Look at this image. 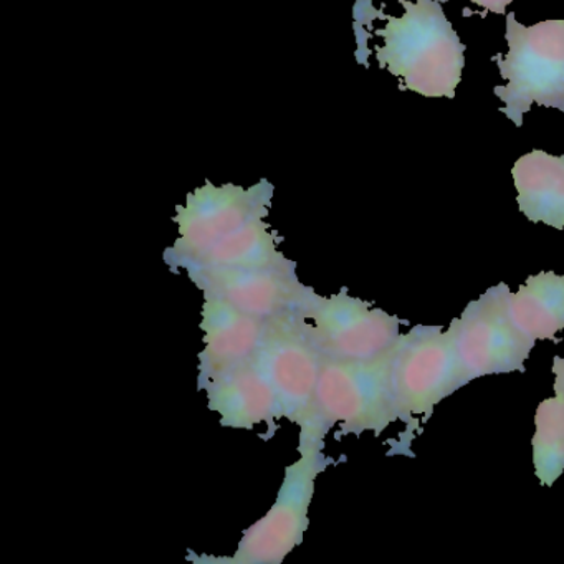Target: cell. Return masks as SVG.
I'll return each instance as SVG.
<instances>
[{
	"mask_svg": "<svg viewBox=\"0 0 564 564\" xmlns=\"http://www.w3.org/2000/svg\"><path fill=\"white\" fill-rule=\"evenodd\" d=\"M402 18L382 14L388 24L375 35L379 68L404 80L405 88L425 98H455L465 67V47L445 18L438 0H399Z\"/></svg>",
	"mask_w": 564,
	"mask_h": 564,
	"instance_id": "1",
	"label": "cell"
},
{
	"mask_svg": "<svg viewBox=\"0 0 564 564\" xmlns=\"http://www.w3.org/2000/svg\"><path fill=\"white\" fill-rule=\"evenodd\" d=\"M395 345L371 359L323 358L312 414L300 427V444L325 442L339 424L336 438L372 432L382 434L401 421L392 388Z\"/></svg>",
	"mask_w": 564,
	"mask_h": 564,
	"instance_id": "2",
	"label": "cell"
},
{
	"mask_svg": "<svg viewBox=\"0 0 564 564\" xmlns=\"http://www.w3.org/2000/svg\"><path fill=\"white\" fill-rule=\"evenodd\" d=\"M505 19L508 54L494 57L500 77L507 80V85L494 88L505 104L501 113L518 128L523 127V115L534 104L564 113V19L531 28L520 24L513 12Z\"/></svg>",
	"mask_w": 564,
	"mask_h": 564,
	"instance_id": "3",
	"label": "cell"
},
{
	"mask_svg": "<svg viewBox=\"0 0 564 564\" xmlns=\"http://www.w3.org/2000/svg\"><path fill=\"white\" fill-rule=\"evenodd\" d=\"M470 381L448 329L419 325L395 343L392 388L409 434L421 431L417 417L427 421L435 405Z\"/></svg>",
	"mask_w": 564,
	"mask_h": 564,
	"instance_id": "4",
	"label": "cell"
},
{
	"mask_svg": "<svg viewBox=\"0 0 564 564\" xmlns=\"http://www.w3.org/2000/svg\"><path fill=\"white\" fill-rule=\"evenodd\" d=\"M296 315L306 338L325 358H376L401 338L402 319L355 299L346 289L332 296L312 290Z\"/></svg>",
	"mask_w": 564,
	"mask_h": 564,
	"instance_id": "5",
	"label": "cell"
},
{
	"mask_svg": "<svg viewBox=\"0 0 564 564\" xmlns=\"http://www.w3.org/2000/svg\"><path fill=\"white\" fill-rule=\"evenodd\" d=\"M325 442L300 444V458L285 468L282 487L265 517L243 531L234 564H279L295 550L308 530V510L315 494V481L332 458L323 454Z\"/></svg>",
	"mask_w": 564,
	"mask_h": 564,
	"instance_id": "6",
	"label": "cell"
},
{
	"mask_svg": "<svg viewBox=\"0 0 564 564\" xmlns=\"http://www.w3.org/2000/svg\"><path fill=\"white\" fill-rule=\"evenodd\" d=\"M273 191L275 187L267 180L249 189L230 183L217 187L206 181L203 187L187 194L186 206H177L173 217L180 239L164 252L167 265L183 269L243 224L269 216Z\"/></svg>",
	"mask_w": 564,
	"mask_h": 564,
	"instance_id": "7",
	"label": "cell"
},
{
	"mask_svg": "<svg viewBox=\"0 0 564 564\" xmlns=\"http://www.w3.org/2000/svg\"><path fill=\"white\" fill-rule=\"evenodd\" d=\"M510 296L505 283L491 286L468 303L447 328L471 381L481 376L524 371V362L536 345L511 318Z\"/></svg>",
	"mask_w": 564,
	"mask_h": 564,
	"instance_id": "8",
	"label": "cell"
},
{
	"mask_svg": "<svg viewBox=\"0 0 564 564\" xmlns=\"http://www.w3.org/2000/svg\"><path fill=\"white\" fill-rule=\"evenodd\" d=\"M323 358L303 333L296 313L267 322L265 335L252 361L275 392L280 419L295 422L299 427L308 421Z\"/></svg>",
	"mask_w": 564,
	"mask_h": 564,
	"instance_id": "9",
	"label": "cell"
},
{
	"mask_svg": "<svg viewBox=\"0 0 564 564\" xmlns=\"http://www.w3.org/2000/svg\"><path fill=\"white\" fill-rule=\"evenodd\" d=\"M183 270L204 296L224 300L262 319L299 312L313 290L300 282L296 267L187 265Z\"/></svg>",
	"mask_w": 564,
	"mask_h": 564,
	"instance_id": "10",
	"label": "cell"
},
{
	"mask_svg": "<svg viewBox=\"0 0 564 564\" xmlns=\"http://www.w3.org/2000/svg\"><path fill=\"white\" fill-rule=\"evenodd\" d=\"M269 319L257 318L214 296H204V351L199 355L197 389L227 369L252 358L265 335Z\"/></svg>",
	"mask_w": 564,
	"mask_h": 564,
	"instance_id": "11",
	"label": "cell"
},
{
	"mask_svg": "<svg viewBox=\"0 0 564 564\" xmlns=\"http://www.w3.org/2000/svg\"><path fill=\"white\" fill-rule=\"evenodd\" d=\"M203 391L207 392L209 409L220 415L224 427L252 431L256 425L267 424L269 438L275 434V421H280L279 401L252 358L220 372Z\"/></svg>",
	"mask_w": 564,
	"mask_h": 564,
	"instance_id": "12",
	"label": "cell"
},
{
	"mask_svg": "<svg viewBox=\"0 0 564 564\" xmlns=\"http://www.w3.org/2000/svg\"><path fill=\"white\" fill-rule=\"evenodd\" d=\"M520 213L530 223L564 229V154L543 150L524 154L511 167Z\"/></svg>",
	"mask_w": 564,
	"mask_h": 564,
	"instance_id": "13",
	"label": "cell"
},
{
	"mask_svg": "<svg viewBox=\"0 0 564 564\" xmlns=\"http://www.w3.org/2000/svg\"><path fill=\"white\" fill-rule=\"evenodd\" d=\"M510 313L518 328L534 341L557 343L564 329V275L541 272L528 276L510 296Z\"/></svg>",
	"mask_w": 564,
	"mask_h": 564,
	"instance_id": "14",
	"label": "cell"
},
{
	"mask_svg": "<svg viewBox=\"0 0 564 564\" xmlns=\"http://www.w3.org/2000/svg\"><path fill=\"white\" fill-rule=\"evenodd\" d=\"M265 219L267 217H257V219L249 220L184 267L220 265L247 267V269L296 267L295 262L286 259L280 252L279 242H282V239L272 232Z\"/></svg>",
	"mask_w": 564,
	"mask_h": 564,
	"instance_id": "15",
	"label": "cell"
},
{
	"mask_svg": "<svg viewBox=\"0 0 564 564\" xmlns=\"http://www.w3.org/2000/svg\"><path fill=\"white\" fill-rule=\"evenodd\" d=\"M554 395L538 405L534 415V475L543 487H553L564 474V359L554 358Z\"/></svg>",
	"mask_w": 564,
	"mask_h": 564,
	"instance_id": "16",
	"label": "cell"
},
{
	"mask_svg": "<svg viewBox=\"0 0 564 564\" xmlns=\"http://www.w3.org/2000/svg\"><path fill=\"white\" fill-rule=\"evenodd\" d=\"M471 4L484 8L487 12L494 14L507 15V8L514 2V0H470Z\"/></svg>",
	"mask_w": 564,
	"mask_h": 564,
	"instance_id": "17",
	"label": "cell"
}]
</instances>
